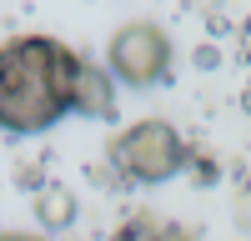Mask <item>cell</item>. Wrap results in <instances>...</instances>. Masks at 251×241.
Here are the masks:
<instances>
[{
  "mask_svg": "<svg viewBox=\"0 0 251 241\" xmlns=\"http://www.w3.org/2000/svg\"><path fill=\"white\" fill-rule=\"evenodd\" d=\"M80 60L55 35H15L0 60V120L10 136L50 131L66 111H75Z\"/></svg>",
  "mask_w": 251,
  "mask_h": 241,
  "instance_id": "obj_1",
  "label": "cell"
},
{
  "mask_svg": "<svg viewBox=\"0 0 251 241\" xmlns=\"http://www.w3.org/2000/svg\"><path fill=\"white\" fill-rule=\"evenodd\" d=\"M111 156H116L121 176L141 181V186H161V181H171L186 166V141L176 136V126H166V120H141V126H131L126 136H116Z\"/></svg>",
  "mask_w": 251,
  "mask_h": 241,
  "instance_id": "obj_2",
  "label": "cell"
},
{
  "mask_svg": "<svg viewBox=\"0 0 251 241\" xmlns=\"http://www.w3.org/2000/svg\"><path fill=\"white\" fill-rule=\"evenodd\" d=\"M75 111L80 116H116V86H111V75L100 71V66H80V80H75Z\"/></svg>",
  "mask_w": 251,
  "mask_h": 241,
  "instance_id": "obj_4",
  "label": "cell"
},
{
  "mask_svg": "<svg viewBox=\"0 0 251 241\" xmlns=\"http://www.w3.org/2000/svg\"><path fill=\"white\" fill-rule=\"evenodd\" d=\"M35 216H40V226H46V231L71 226V221H75V196H71L66 186H46V191H35Z\"/></svg>",
  "mask_w": 251,
  "mask_h": 241,
  "instance_id": "obj_5",
  "label": "cell"
},
{
  "mask_svg": "<svg viewBox=\"0 0 251 241\" xmlns=\"http://www.w3.org/2000/svg\"><path fill=\"white\" fill-rule=\"evenodd\" d=\"M106 60H111V75L126 80V86H156V80L171 75V40L166 30H156L151 20H131V25H121L106 46Z\"/></svg>",
  "mask_w": 251,
  "mask_h": 241,
  "instance_id": "obj_3",
  "label": "cell"
},
{
  "mask_svg": "<svg viewBox=\"0 0 251 241\" xmlns=\"http://www.w3.org/2000/svg\"><path fill=\"white\" fill-rule=\"evenodd\" d=\"M161 241H186V236H181L176 226H166V236H161Z\"/></svg>",
  "mask_w": 251,
  "mask_h": 241,
  "instance_id": "obj_7",
  "label": "cell"
},
{
  "mask_svg": "<svg viewBox=\"0 0 251 241\" xmlns=\"http://www.w3.org/2000/svg\"><path fill=\"white\" fill-rule=\"evenodd\" d=\"M5 241H40V236H25V231H5Z\"/></svg>",
  "mask_w": 251,
  "mask_h": 241,
  "instance_id": "obj_6",
  "label": "cell"
}]
</instances>
